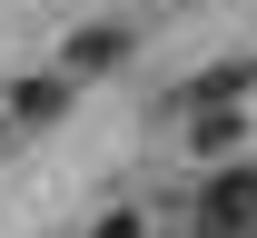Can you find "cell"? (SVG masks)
Wrapping results in <instances>:
<instances>
[{
	"label": "cell",
	"mask_w": 257,
	"mask_h": 238,
	"mask_svg": "<svg viewBox=\"0 0 257 238\" xmlns=\"http://www.w3.org/2000/svg\"><path fill=\"white\" fill-rule=\"evenodd\" d=\"M178 129H188L198 159H227V149L247 139V100H188V109H178Z\"/></svg>",
	"instance_id": "cell-2"
},
{
	"label": "cell",
	"mask_w": 257,
	"mask_h": 238,
	"mask_svg": "<svg viewBox=\"0 0 257 238\" xmlns=\"http://www.w3.org/2000/svg\"><path fill=\"white\" fill-rule=\"evenodd\" d=\"M99 238H139V218H99Z\"/></svg>",
	"instance_id": "cell-5"
},
{
	"label": "cell",
	"mask_w": 257,
	"mask_h": 238,
	"mask_svg": "<svg viewBox=\"0 0 257 238\" xmlns=\"http://www.w3.org/2000/svg\"><path fill=\"white\" fill-rule=\"evenodd\" d=\"M128 60V30H79L60 50V80H99V69H119Z\"/></svg>",
	"instance_id": "cell-4"
},
{
	"label": "cell",
	"mask_w": 257,
	"mask_h": 238,
	"mask_svg": "<svg viewBox=\"0 0 257 238\" xmlns=\"http://www.w3.org/2000/svg\"><path fill=\"white\" fill-rule=\"evenodd\" d=\"M60 109H69V80H60V69H50V80H10V129H50Z\"/></svg>",
	"instance_id": "cell-3"
},
{
	"label": "cell",
	"mask_w": 257,
	"mask_h": 238,
	"mask_svg": "<svg viewBox=\"0 0 257 238\" xmlns=\"http://www.w3.org/2000/svg\"><path fill=\"white\" fill-rule=\"evenodd\" d=\"M198 238H257V169H208V189H198Z\"/></svg>",
	"instance_id": "cell-1"
}]
</instances>
